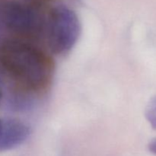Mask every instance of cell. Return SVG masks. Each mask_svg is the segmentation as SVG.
I'll return each instance as SVG.
<instances>
[{
  "label": "cell",
  "mask_w": 156,
  "mask_h": 156,
  "mask_svg": "<svg viewBox=\"0 0 156 156\" xmlns=\"http://www.w3.org/2000/svg\"><path fill=\"white\" fill-rule=\"evenodd\" d=\"M2 98V91H1V89H0V103H1Z\"/></svg>",
  "instance_id": "cell-8"
},
{
  "label": "cell",
  "mask_w": 156,
  "mask_h": 156,
  "mask_svg": "<svg viewBox=\"0 0 156 156\" xmlns=\"http://www.w3.org/2000/svg\"><path fill=\"white\" fill-rule=\"evenodd\" d=\"M145 117L152 129L156 130V95L148 103L145 110Z\"/></svg>",
  "instance_id": "cell-5"
},
{
  "label": "cell",
  "mask_w": 156,
  "mask_h": 156,
  "mask_svg": "<svg viewBox=\"0 0 156 156\" xmlns=\"http://www.w3.org/2000/svg\"><path fill=\"white\" fill-rule=\"evenodd\" d=\"M2 122H3V120H2L1 119H0V135H1L2 128Z\"/></svg>",
  "instance_id": "cell-7"
},
{
  "label": "cell",
  "mask_w": 156,
  "mask_h": 156,
  "mask_svg": "<svg viewBox=\"0 0 156 156\" xmlns=\"http://www.w3.org/2000/svg\"><path fill=\"white\" fill-rule=\"evenodd\" d=\"M3 24L12 33L36 38L47 28V18L38 6L20 2H5L0 8Z\"/></svg>",
  "instance_id": "cell-2"
},
{
  "label": "cell",
  "mask_w": 156,
  "mask_h": 156,
  "mask_svg": "<svg viewBox=\"0 0 156 156\" xmlns=\"http://www.w3.org/2000/svg\"><path fill=\"white\" fill-rule=\"evenodd\" d=\"M0 64L26 88L41 91L51 80L53 63L42 50L19 39L5 40L0 46Z\"/></svg>",
  "instance_id": "cell-1"
},
{
  "label": "cell",
  "mask_w": 156,
  "mask_h": 156,
  "mask_svg": "<svg viewBox=\"0 0 156 156\" xmlns=\"http://www.w3.org/2000/svg\"><path fill=\"white\" fill-rule=\"evenodd\" d=\"M149 150L150 151V152H152L154 155H156V138L153 139L150 143H149Z\"/></svg>",
  "instance_id": "cell-6"
},
{
  "label": "cell",
  "mask_w": 156,
  "mask_h": 156,
  "mask_svg": "<svg viewBox=\"0 0 156 156\" xmlns=\"http://www.w3.org/2000/svg\"><path fill=\"white\" fill-rule=\"evenodd\" d=\"M30 135V128L17 119H9L2 122L0 135V151H8L24 143Z\"/></svg>",
  "instance_id": "cell-4"
},
{
  "label": "cell",
  "mask_w": 156,
  "mask_h": 156,
  "mask_svg": "<svg viewBox=\"0 0 156 156\" xmlns=\"http://www.w3.org/2000/svg\"><path fill=\"white\" fill-rule=\"evenodd\" d=\"M49 47L56 54H64L74 47L81 34V23L76 12L65 5L53 8L47 16Z\"/></svg>",
  "instance_id": "cell-3"
}]
</instances>
